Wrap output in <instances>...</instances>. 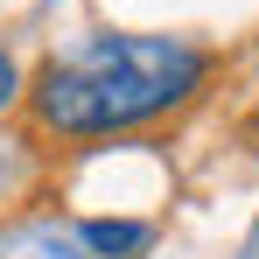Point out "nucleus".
<instances>
[{"label": "nucleus", "mask_w": 259, "mask_h": 259, "mask_svg": "<svg viewBox=\"0 0 259 259\" xmlns=\"http://www.w3.org/2000/svg\"><path fill=\"white\" fill-rule=\"evenodd\" d=\"M210 77V56L182 35H84L28 77V112L56 140H105L168 119Z\"/></svg>", "instance_id": "nucleus-1"}, {"label": "nucleus", "mask_w": 259, "mask_h": 259, "mask_svg": "<svg viewBox=\"0 0 259 259\" xmlns=\"http://www.w3.org/2000/svg\"><path fill=\"white\" fill-rule=\"evenodd\" d=\"M77 238H84L91 259H140L154 245V231L147 224H133V217H84L77 224Z\"/></svg>", "instance_id": "nucleus-2"}, {"label": "nucleus", "mask_w": 259, "mask_h": 259, "mask_svg": "<svg viewBox=\"0 0 259 259\" xmlns=\"http://www.w3.org/2000/svg\"><path fill=\"white\" fill-rule=\"evenodd\" d=\"M0 259H91L77 231L63 224H28V231H7L0 238Z\"/></svg>", "instance_id": "nucleus-3"}, {"label": "nucleus", "mask_w": 259, "mask_h": 259, "mask_svg": "<svg viewBox=\"0 0 259 259\" xmlns=\"http://www.w3.org/2000/svg\"><path fill=\"white\" fill-rule=\"evenodd\" d=\"M21 63H14V56H7V49H0V112H7V105H14V98H21Z\"/></svg>", "instance_id": "nucleus-4"}]
</instances>
